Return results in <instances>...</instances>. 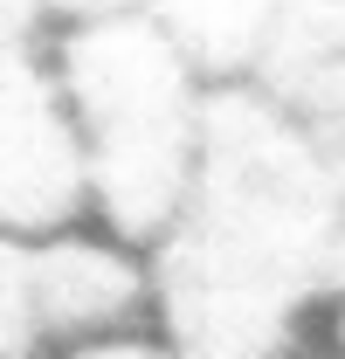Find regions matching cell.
Listing matches in <instances>:
<instances>
[{
  "mask_svg": "<svg viewBox=\"0 0 345 359\" xmlns=\"http://www.w3.org/2000/svg\"><path fill=\"white\" fill-rule=\"evenodd\" d=\"M345 242L332 152L256 90H215L201 166L152 263V339L172 359H304Z\"/></svg>",
  "mask_w": 345,
  "mask_h": 359,
  "instance_id": "obj_1",
  "label": "cell"
},
{
  "mask_svg": "<svg viewBox=\"0 0 345 359\" xmlns=\"http://www.w3.org/2000/svg\"><path fill=\"white\" fill-rule=\"evenodd\" d=\"M48 69L76 145L83 215L125 249H152L194 187L215 90L187 69L152 7L55 14Z\"/></svg>",
  "mask_w": 345,
  "mask_h": 359,
  "instance_id": "obj_2",
  "label": "cell"
},
{
  "mask_svg": "<svg viewBox=\"0 0 345 359\" xmlns=\"http://www.w3.org/2000/svg\"><path fill=\"white\" fill-rule=\"evenodd\" d=\"M76 222H83V180L48 69V14L0 7V228L55 235Z\"/></svg>",
  "mask_w": 345,
  "mask_h": 359,
  "instance_id": "obj_3",
  "label": "cell"
},
{
  "mask_svg": "<svg viewBox=\"0 0 345 359\" xmlns=\"http://www.w3.org/2000/svg\"><path fill=\"white\" fill-rule=\"evenodd\" d=\"M35 325L42 346H97L152 332V263L104 228H55L35 235Z\"/></svg>",
  "mask_w": 345,
  "mask_h": 359,
  "instance_id": "obj_4",
  "label": "cell"
},
{
  "mask_svg": "<svg viewBox=\"0 0 345 359\" xmlns=\"http://www.w3.org/2000/svg\"><path fill=\"white\" fill-rule=\"evenodd\" d=\"M262 104H276L304 138L325 152L345 145V7H269L256 83Z\"/></svg>",
  "mask_w": 345,
  "mask_h": 359,
  "instance_id": "obj_5",
  "label": "cell"
},
{
  "mask_svg": "<svg viewBox=\"0 0 345 359\" xmlns=\"http://www.w3.org/2000/svg\"><path fill=\"white\" fill-rule=\"evenodd\" d=\"M187 69L208 90H249L262 42H269V0H221V7H152Z\"/></svg>",
  "mask_w": 345,
  "mask_h": 359,
  "instance_id": "obj_6",
  "label": "cell"
},
{
  "mask_svg": "<svg viewBox=\"0 0 345 359\" xmlns=\"http://www.w3.org/2000/svg\"><path fill=\"white\" fill-rule=\"evenodd\" d=\"M42 325H35V235L0 228V359H42Z\"/></svg>",
  "mask_w": 345,
  "mask_h": 359,
  "instance_id": "obj_7",
  "label": "cell"
},
{
  "mask_svg": "<svg viewBox=\"0 0 345 359\" xmlns=\"http://www.w3.org/2000/svg\"><path fill=\"white\" fill-rule=\"evenodd\" d=\"M318 353L345 359V242L332 256V276H325V304H318Z\"/></svg>",
  "mask_w": 345,
  "mask_h": 359,
  "instance_id": "obj_8",
  "label": "cell"
},
{
  "mask_svg": "<svg viewBox=\"0 0 345 359\" xmlns=\"http://www.w3.org/2000/svg\"><path fill=\"white\" fill-rule=\"evenodd\" d=\"M42 359H172L152 332H131V339H97V346H62V353H42Z\"/></svg>",
  "mask_w": 345,
  "mask_h": 359,
  "instance_id": "obj_9",
  "label": "cell"
},
{
  "mask_svg": "<svg viewBox=\"0 0 345 359\" xmlns=\"http://www.w3.org/2000/svg\"><path fill=\"white\" fill-rule=\"evenodd\" d=\"M332 180H339V201H345V145L332 152Z\"/></svg>",
  "mask_w": 345,
  "mask_h": 359,
  "instance_id": "obj_10",
  "label": "cell"
},
{
  "mask_svg": "<svg viewBox=\"0 0 345 359\" xmlns=\"http://www.w3.org/2000/svg\"><path fill=\"white\" fill-rule=\"evenodd\" d=\"M304 359H332V353H304Z\"/></svg>",
  "mask_w": 345,
  "mask_h": 359,
  "instance_id": "obj_11",
  "label": "cell"
}]
</instances>
